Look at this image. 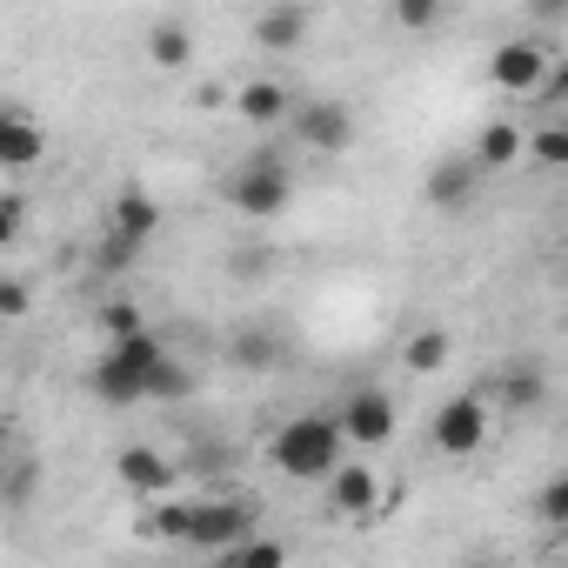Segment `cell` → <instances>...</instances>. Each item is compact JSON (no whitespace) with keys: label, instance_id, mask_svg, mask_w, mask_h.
<instances>
[{"label":"cell","instance_id":"cell-15","mask_svg":"<svg viewBox=\"0 0 568 568\" xmlns=\"http://www.w3.org/2000/svg\"><path fill=\"white\" fill-rule=\"evenodd\" d=\"M114 475H121V481H128L134 495H148V501L174 488V462H168V455H154V448H121Z\"/></svg>","mask_w":568,"mask_h":568},{"label":"cell","instance_id":"cell-6","mask_svg":"<svg viewBox=\"0 0 568 568\" xmlns=\"http://www.w3.org/2000/svg\"><path fill=\"white\" fill-rule=\"evenodd\" d=\"M488 81L501 94H541L548 88V48L541 41H501L488 54Z\"/></svg>","mask_w":568,"mask_h":568},{"label":"cell","instance_id":"cell-3","mask_svg":"<svg viewBox=\"0 0 568 568\" xmlns=\"http://www.w3.org/2000/svg\"><path fill=\"white\" fill-rule=\"evenodd\" d=\"M221 194H227L234 214L274 221V214H288V201H295V174H288V161H281L274 148H254V154H241L221 174Z\"/></svg>","mask_w":568,"mask_h":568},{"label":"cell","instance_id":"cell-12","mask_svg":"<svg viewBox=\"0 0 568 568\" xmlns=\"http://www.w3.org/2000/svg\"><path fill=\"white\" fill-rule=\"evenodd\" d=\"M41 154H48V134L34 128V114H28V108H0V168H8V174H28Z\"/></svg>","mask_w":568,"mask_h":568},{"label":"cell","instance_id":"cell-1","mask_svg":"<svg viewBox=\"0 0 568 568\" xmlns=\"http://www.w3.org/2000/svg\"><path fill=\"white\" fill-rule=\"evenodd\" d=\"M348 435H342V415H288L267 442V468L288 475V481H328L348 455Z\"/></svg>","mask_w":568,"mask_h":568},{"label":"cell","instance_id":"cell-19","mask_svg":"<svg viewBox=\"0 0 568 568\" xmlns=\"http://www.w3.org/2000/svg\"><path fill=\"white\" fill-rule=\"evenodd\" d=\"M187 528H194V501H154L141 515V535L148 541H187Z\"/></svg>","mask_w":568,"mask_h":568},{"label":"cell","instance_id":"cell-23","mask_svg":"<svg viewBox=\"0 0 568 568\" xmlns=\"http://www.w3.org/2000/svg\"><path fill=\"white\" fill-rule=\"evenodd\" d=\"M101 335H108V342H134V335H148V322H141L134 302H108V308H101Z\"/></svg>","mask_w":568,"mask_h":568},{"label":"cell","instance_id":"cell-34","mask_svg":"<svg viewBox=\"0 0 568 568\" xmlns=\"http://www.w3.org/2000/svg\"><path fill=\"white\" fill-rule=\"evenodd\" d=\"M561 568H568V555H561Z\"/></svg>","mask_w":568,"mask_h":568},{"label":"cell","instance_id":"cell-31","mask_svg":"<svg viewBox=\"0 0 568 568\" xmlns=\"http://www.w3.org/2000/svg\"><path fill=\"white\" fill-rule=\"evenodd\" d=\"M28 495H34V462H21V468H14V488H8V501H14V508H21V501H28Z\"/></svg>","mask_w":568,"mask_h":568},{"label":"cell","instance_id":"cell-27","mask_svg":"<svg viewBox=\"0 0 568 568\" xmlns=\"http://www.w3.org/2000/svg\"><path fill=\"white\" fill-rule=\"evenodd\" d=\"M134 254H141V247H134V241H121V234H101V247H94V261H101L108 274H121Z\"/></svg>","mask_w":568,"mask_h":568},{"label":"cell","instance_id":"cell-32","mask_svg":"<svg viewBox=\"0 0 568 568\" xmlns=\"http://www.w3.org/2000/svg\"><path fill=\"white\" fill-rule=\"evenodd\" d=\"M201 108H234V94H227L221 81H207V88H201Z\"/></svg>","mask_w":568,"mask_h":568},{"label":"cell","instance_id":"cell-17","mask_svg":"<svg viewBox=\"0 0 568 568\" xmlns=\"http://www.w3.org/2000/svg\"><path fill=\"white\" fill-rule=\"evenodd\" d=\"M402 368H408V375H442V368H448V335H442V328H415V335L402 342Z\"/></svg>","mask_w":568,"mask_h":568},{"label":"cell","instance_id":"cell-16","mask_svg":"<svg viewBox=\"0 0 568 568\" xmlns=\"http://www.w3.org/2000/svg\"><path fill=\"white\" fill-rule=\"evenodd\" d=\"M475 161H481V174H501V168L528 161V134H521L515 121H488V128L475 134Z\"/></svg>","mask_w":568,"mask_h":568},{"label":"cell","instance_id":"cell-10","mask_svg":"<svg viewBox=\"0 0 568 568\" xmlns=\"http://www.w3.org/2000/svg\"><path fill=\"white\" fill-rule=\"evenodd\" d=\"M108 234H121V241L148 247V241L161 234V201H154L148 187H121V194L108 201Z\"/></svg>","mask_w":568,"mask_h":568},{"label":"cell","instance_id":"cell-26","mask_svg":"<svg viewBox=\"0 0 568 568\" xmlns=\"http://www.w3.org/2000/svg\"><path fill=\"white\" fill-rule=\"evenodd\" d=\"M395 21H402L408 34H435V28H442V8H435V0H402Z\"/></svg>","mask_w":568,"mask_h":568},{"label":"cell","instance_id":"cell-2","mask_svg":"<svg viewBox=\"0 0 568 568\" xmlns=\"http://www.w3.org/2000/svg\"><path fill=\"white\" fill-rule=\"evenodd\" d=\"M161 362H168L161 335L108 342V348H101V362H94V375H88V388H94L108 408H134V402H154V375H161Z\"/></svg>","mask_w":568,"mask_h":568},{"label":"cell","instance_id":"cell-28","mask_svg":"<svg viewBox=\"0 0 568 568\" xmlns=\"http://www.w3.org/2000/svg\"><path fill=\"white\" fill-rule=\"evenodd\" d=\"M21 315H28V281L8 274V281H0V322H21Z\"/></svg>","mask_w":568,"mask_h":568},{"label":"cell","instance_id":"cell-25","mask_svg":"<svg viewBox=\"0 0 568 568\" xmlns=\"http://www.w3.org/2000/svg\"><path fill=\"white\" fill-rule=\"evenodd\" d=\"M181 395H194V375L168 355V362H161V375H154V402H181Z\"/></svg>","mask_w":568,"mask_h":568},{"label":"cell","instance_id":"cell-9","mask_svg":"<svg viewBox=\"0 0 568 568\" xmlns=\"http://www.w3.org/2000/svg\"><path fill=\"white\" fill-rule=\"evenodd\" d=\"M475 187H481V161H475V154H448V161H435L428 181H422L428 207H442V214H462V207L475 201Z\"/></svg>","mask_w":568,"mask_h":568},{"label":"cell","instance_id":"cell-7","mask_svg":"<svg viewBox=\"0 0 568 568\" xmlns=\"http://www.w3.org/2000/svg\"><path fill=\"white\" fill-rule=\"evenodd\" d=\"M295 134L322 161H335L355 148V114H348V101H308V108H295Z\"/></svg>","mask_w":568,"mask_h":568},{"label":"cell","instance_id":"cell-18","mask_svg":"<svg viewBox=\"0 0 568 568\" xmlns=\"http://www.w3.org/2000/svg\"><path fill=\"white\" fill-rule=\"evenodd\" d=\"M148 61H154V68H187V61H194V34H187L181 21L148 28Z\"/></svg>","mask_w":568,"mask_h":568},{"label":"cell","instance_id":"cell-13","mask_svg":"<svg viewBox=\"0 0 568 568\" xmlns=\"http://www.w3.org/2000/svg\"><path fill=\"white\" fill-rule=\"evenodd\" d=\"M234 114L247 128H281V121L295 114V94L281 88V81H247V88H234Z\"/></svg>","mask_w":568,"mask_h":568},{"label":"cell","instance_id":"cell-30","mask_svg":"<svg viewBox=\"0 0 568 568\" xmlns=\"http://www.w3.org/2000/svg\"><path fill=\"white\" fill-rule=\"evenodd\" d=\"M508 402H515V408L541 402V375H535V382H528V375H515V382H508Z\"/></svg>","mask_w":568,"mask_h":568},{"label":"cell","instance_id":"cell-33","mask_svg":"<svg viewBox=\"0 0 568 568\" xmlns=\"http://www.w3.org/2000/svg\"><path fill=\"white\" fill-rule=\"evenodd\" d=\"M462 568H501V561H462Z\"/></svg>","mask_w":568,"mask_h":568},{"label":"cell","instance_id":"cell-24","mask_svg":"<svg viewBox=\"0 0 568 568\" xmlns=\"http://www.w3.org/2000/svg\"><path fill=\"white\" fill-rule=\"evenodd\" d=\"M535 515H541L548 528H561V535H568V475H555V481L541 488V501H535Z\"/></svg>","mask_w":568,"mask_h":568},{"label":"cell","instance_id":"cell-21","mask_svg":"<svg viewBox=\"0 0 568 568\" xmlns=\"http://www.w3.org/2000/svg\"><path fill=\"white\" fill-rule=\"evenodd\" d=\"M528 161L535 168H568V121H548L528 134Z\"/></svg>","mask_w":568,"mask_h":568},{"label":"cell","instance_id":"cell-20","mask_svg":"<svg viewBox=\"0 0 568 568\" xmlns=\"http://www.w3.org/2000/svg\"><path fill=\"white\" fill-rule=\"evenodd\" d=\"M214 568H288V548H281L274 535H254V541H241V548H221Z\"/></svg>","mask_w":568,"mask_h":568},{"label":"cell","instance_id":"cell-8","mask_svg":"<svg viewBox=\"0 0 568 568\" xmlns=\"http://www.w3.org/2000/svg\"><path fill=\"white\" fill-rule=\"evenodd\" d=\"M335 415H342V435L355 448H382L395 435V395H382V388H355Z\"/></svg>","mask_w":568,"mask_h":568},{"label":"cell","instance_id":"cell-4","mask_svg":"<svg viewBox=\"0 0 568 568\" xmlns=\"http://www.w3.org/2000/svg\"><path fill=\"white\" fill-rule=\"evenodd\" d=\"M254 535H261V528H254V508H247V501H234V495L194 501V528H187L194 548L221 555V548H241V541H254Z\"/></svg>","mask_w":568,"mask_h":568},{"label":"cell","instance_id":"cell-22","mask_svg":"<svg viewBox=\"0 0 568 568\" xmlns=\"http://www.w3.org/2000/svg\"><path fill=\"white\" fill-rule=\"evenodd\" d=\"M227 355H234V362H241V368H267V362H274V355H281V342H274V335H267V328H241V335H234V342H227Z\"/></svg>","mask_w":568,"mask_h":568},{"label":"cell","instance_id":"cell-29","mask_svg":"<svg viewBox=\"0 0 568 568\" xmlns=\"http://www.w3.org/2000/svg\"><path fill=\"white\" fill-rule=\"evenodd\" d=\"M21 221H28V201L8 187V194H0V241H21Z\"/></svg>","mask_w":568,"mask_h":568},{"label":"cell","instance_id":"cell-5","mask_svg":"<svg viewBox=\"0 0 568 568\" xmlns=\"http://www.w3.org/2000/svg\"><path fill=\"white\" fill-rule=\"evenodd\" d=\"M428 442L442 448V455H475L481 442H488V402L481 395H455V402H442L435 408V422H428Z\"/></svg>","mask_w":568,"mask_h":568},{"label":"cell","instance_id":"cell-14","mask_svg":"<svg viewBox=\"0 0 568 568\" xmlns=\"http://www.w3.org/2000/svg\"><path fill=\"white\" fill-rule=\"evenodd\" d=\"M308 28H315L308 8H267V14H254V48H267V54H295V48L308 41Z\"/></svg>","mask_w":568,"mask_h":568},{"label":"cell","instance_id":"cell-11","mask_svg":"<svg viewBox=\"0 0 568 568\" xmlns=\"http://www.w3.org/2000/svg\"><path fill=\"white\" fill-rule=\"evenodd\" d=\"M328 501H335V515L362 521V515L382 508V475H375L368 462H342V468L328 475Z\"/></svg>","mask_w":568,"mask_h":568}]
</instances>
